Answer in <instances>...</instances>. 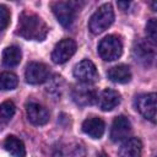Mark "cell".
<instances>
[{"label": "cell", "instance_id": "14", "mask_svg": "<svg viewBox=\"0 0 157 157\" xmlns=\"http://www.w3.org/2000/svg\"><path fill=\"white\" fill-rule=\"evenodd\" d=\"M104 130H105V124L103 119L98 117L87 118L82 123V131L92 139H101L104 134Z\"/></svg>", "mask_w": 157, "mask_h": 157}, {"label": "cell", "instance_id": "7", "mask_svg": "<svg viewBox=\"0 0 157 157\" xmlns=\"http://www.w3.org/2000/svg\"><path fill=\"white\" fill-rule=\"evenodd\" d=\"M132 55L137 63L144 66H150L155 60V47L148 40L139 39L132 47Z\"/></svg>", "mask_w": 157, "mask_h": 157}, {"label": "cell", "instance_id": "15", "mask_svg": "<svg viewBox=\"0 0 157 157\" xmlns=\"http://www.w3.org/2000/svg\"><path fill=\"white\" fill-rule=\"evenodd\" d=\"M119 157H141L142 155V142L137 137L126 139L118 151Z\"/></svg>", "mask_w": 157, "mask_h": 157}, {"label": "cell", "instance_id": "19", "mask_svg": "<svg viewBox=\"0 0 157 157\" xmlns=\"http://www.w3.org/2000/svg\"><path fill=\"white\" fill-rule=\"evenodd\" d=\"M22 59L21 49L17 45H10L6 47L2 52V64L6 67H13L20 64Z\"/></svg>", "mask_w": 157, "mask_h": 157}, {"label": "cell", "instance_id": "9", "mask_svg": "<svg viewBox=\"0 0 157 157\" xmlns=\"http://www.w3.org/2000/svg\"><path fill=\"white\" fill-rule=\"evenodd\" d=\"M25 77L29 85H39L49 78V67L38 61H32L27 65L25 71Z\"/></svg>", "mask_w": 157, "mask_h": 157}, {"label": "cell", "instance_id": "8", "mask_svg": "<svg viewBox=\"0 0 157 157\" xmlns=\"http://www.w3.org/2000/svg\"><path fill=\"white\" fill-rule=\"evenodd\" d=\"M76 52V42L71 38H64L54 47L52 52V60L55 64L66 63Z\"/></svg>", "mask_w": 157, "mask_h": 157}, {"label": "cell", "instance_id": "13", "mask_svg": "<svg viewBox=\"0 0 157 157\" xmlns=\"http://www.w3.org/2000/svg\"><path fill=\"white\" fill-rule=\"evenodd\" d=\"M98 105L103 112H110L113 110L121 101V96L118 91L112 88H105L101 92V94L97 98Z\"/></svg>", "mask_w": 157, "mask_h": 157}, {"label": "cell", "instance_id": "12", "mask_svg": "<svg viewBox=\"0 0 157 157\" xmlns=\"http://www.w3.org/2000/svg\"><path fill=\"white\" fill-rule=\"evenodd\" d=\"M72 99L74 102L80 105V107H86V105H92L98 96L93 88H90L88 86H77L72 90Z\"/></svg>", "mask_w": 157, "mask_h": 157}, {"label": "cell", "instance_id": "22", "mask_svg": "<svg viewBox=\"0 0 157 157\" xmlns=\"http://www.w3.org/2000/svg\"><path fill=\"white\" fill-rule=\"evenodd\" d=\"M146 34H147L148 42L155 45V43L157 40V23H156V18H151L147 22V25H146Z\"/></svg>", "mask_w": 157, "mask_h": 157}, {"label": "cell", "instance_id": "17", "mask_svg": "<svg viewBox=\"0 0 157 157\" xmlns=\"http://www.w3.org/2000/svg\"><path fill=\"white\" fill-rule=\"evenodd\" d=\"M107 76L115 83H128L131 80V71L128 65H117L108 70Z\"/></svg>", "mask_w": 157, "mask_h": 157}, {"label": "cell", "instance_id": "25", "mask_svg": "<svg viewBox=\"0 0 157 157\" xmlns=\"http://www.w3.org/2000/svg\"><path fill=\"white\" fill-rule=\"evenodd\" d=\"M97 157H108V156H107L104 152H101V153H98V156H97Z\"/></svg>", "mask_w": 157, "mask_h": 157}, {"label": "cell", "instance_id": "1", "mask_svg": "<svg viewBox=\"0 0 157 157\" xmlns=\"http://www.w3.org/2000/svg\"><path fill=\"white\" fill-rule=\"evenodd\" d=\"M48 26L43 18L31 11H23L18 16L16 34L27 40H43L48 34Z\"/></svg>", "mask_w": 157, "mask_h": 157}, {"label": "cell", "instance_id": "4", "mask_svg": "<svg viewBox=\"0 0 157 157\" xmlns=\"http://www.w3.org/2000/svg\"><path fill=\"white\" fill-rule=\"evenodd\" d=\"M52 10L56 17V20L60 22L64 27H70L76 17L77 6L78 2L76 1H55L52 5Z\"/></svg>", "mask_w": 157, "mask_h": 157}, {"label": "cell", "instance_id": "2", "mask_svg": "<svg viewBox=\"0 0 157 157\" xmlns=\"http://www.w3.org/2000/svg\"><path fill=\"white\" fill-rule=\"evenodd\" d=\"M114 21V11L109 2L101 5L96 12L91 16L88 22V28L93 34H99L104 32Z\"/></svg>", "mask_w": 157, "mask_h": 157}, {"label": "cell", "instance_id": "24", "mask_svg": "<svg viewBox=\"0 0 157 157\" xmlns=\"http://www.w3.org/2000/svg\"><path fill=\"white\" fill-rule=\"evenodd\" d=\"M118 6H119L121 10H124V11H125V10H128V7L130 6V2H128V1H125V2L119 1V2H118Z\"/></svg>", "mask_w": 157, "mask_h": 157}, {"label": "cell", "instance_id": "16", "mask_svg": "<svg viewBox=\"0 0 157 157\" xmlns=\"http://www.w3.org/2000/svg\"><path fill=\"white\" fill-rule=\"evenodd\" d=\"M53 157H86V151L82 145L71 142L58 147Z\"/></svg>", "mask_w": 157, "mask_h": 157}, {"label": "cell", "instance_id": "20", "mask_svg": "<svg viewBox=\"0 0 157 157\" xmlns=\"http://www.w3.org/2000/svg\"><path fill=\"white\" fill-rule=\"evenodd\" d=\"M18 78L15 74L10 71H4L0 74V90L1 91H10L17 87Z\"/></svg>", "mask_w": 157, "mask_h": 157}, {"label": "cell", "instance_id": "6", "mask_svg": "<svg viewBox=\"0 0 157 157\" xmlns=\"http://www.w3.org/2000/svg\"><path fill=\"white\" fill-rule=\"evenodd\" d=\"M136 110L147 120L156 123V93H144L135 99Z\"/></svg>", "mask_w": 157, "mask_h": 157}, {"label": "cell", "instance_id": "10", "mask_svg": "<svg viewBox=\"0 0 157 157\" xmlns=\"http://www.w3.org/2000/svg\"><path fill=\"white\" fill-rule=\"evenodd\" d=\"M26 115L31 124L33 125H44L49 121V112L48 109L39 104L38 102L29 101L26 103Z\"/></svg>", "mask_w": 157, "mask_h": 157}, {"label": "cell", "instance_id": "3", "mask_svg": "<svg viewBox=\"0 0 157 157\" xmlns=\"http://www.w3.org/2000/svg\"><path fill=\"white\" fill-rule=\"evenodd\" d=\"M98 54L105 61H113L121 56L123 43L115 34H108L98 44Z\"/></svg>", "mask_w": 157, "mask_h": 157}, {"label": "cell", "instance_id": "18", "mask_svg": "<svg viewBox=\"0 0 157 157\" xmlns=\"http://www.w3.org/2000/svg\"><path fill=\"white\" fill-rule=\"evenodd\" d=\"M4 148L12 157H26V147L25 144L16 136L9 135L4 140Z\"/></svg>", "mask_w": 157, "mask_h": 157}, {"label": "cell", "instance_id": "21", "mask_svg": "<svg viewBox=\"0 0 157 157\" xmlns=\"http://www.w3.org/2000/svg\"><path fill=\"white\" fill-rule=\"evenodd\" d=\"M16 113V107L12 101H5L0 104V118L5 121H9Z\"/></svg>", "mask_w": 157, "mask_h": 157}, {"label": "cell", "instance_id": "23", "mask_svg": "<svg viewBox=\"0 0 157 157\" xmlns=\"http://www.w3.org/2000/svg\"><path fill=\"white\" fill-rule=\"evenodd\" d=\"M10 10L5 5H0V32L7 28L10 23Z\"/></svg>", "mask_w": 157, "mask_h": 157}, {"label": "cell", "instance_id": "11", "mask_svg": "<svg viewBox=\"0 0 157 157\" xmlns=\"http://www.w3.org/2000/svg\"><path fill=\"white\" fill-rule=\"evenodd\" d=\"M130 132H131V123L128 117L119 115L113 120L110 128V140L113 142H118L128 139Z\"/></svg>", "mask_w": 157, "mask_h": 157}, {"label": "cell", "instance_id": "5", "mask_svg": "<svg viewBox=\"0 0 157 157\" xmlns=\"http://www.w3.org/2000/svg\"><path fill=\"white\" fill-rule=\"evenodd\" d=\"M74 76L76 80H78L83 85H92V83L97 82L99 78L96 65L88 59H85L75 65Z\"/></svg>", "mask_w": 157, "mask_h": 157}]
</instances>
